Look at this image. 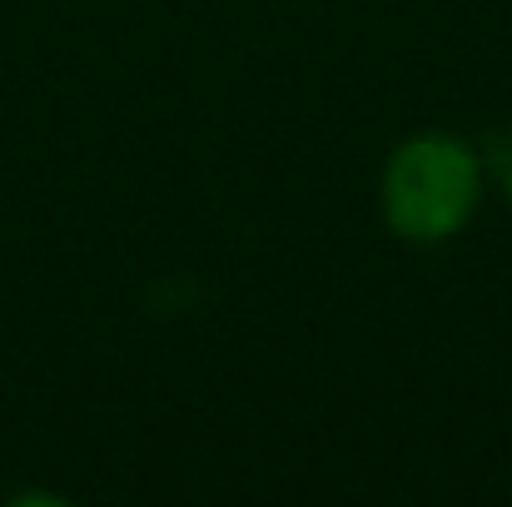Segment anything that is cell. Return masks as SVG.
I'll return each mask as SVG.
<instances>
[{"label": "cell", "instance_id": "6da1fadb", "mask_svg": "<svg viewBox=\"0 0 512 507\" xmlns=\"http://www.w3.org/2000/svg\"><path fill=\"white\" fill-rule=\"evenodd\" d=\"M483 155L453 130L403 135L378 169V219L393 239L438 249L458 239L483 209Z\"/></svg>", "mask_w": 512, "mask_h": 507}, {"label": "cell", "instance_id": "7a4b0ae2", "mask_svg": "<svg viewBox=\"0 0 512 507\" xmlns=\"http://www.w3.org/2000/svg\"><path fill=\"white\" fill-rule=\"evenodd\" d=\"M503 189H508V204H512V160H508V174H503Z\"/></svg>", "mask_w": 512, "mask_h": 507}]
</instances>
